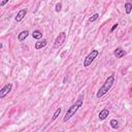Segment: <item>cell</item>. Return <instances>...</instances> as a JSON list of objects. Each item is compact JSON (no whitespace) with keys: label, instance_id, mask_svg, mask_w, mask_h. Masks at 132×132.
Returning <instances> with one entry per match:
<instances>
[{"label":"cell","instance_id":"1","mask_svg":"<svg viewBox=\"0 0 132 132\" xmlns=\"http://www.w3.org/2000/svg\"><path fill=\"white\" fill-rule=\"evenodd\" d=\"M83 103H84V96L81 95V96H79L76 102L73 104V105H71L70 107H69V109L66 112V115L63 118V122H67L68 120H70L71 118L75 115V113L78 112V109L83 105Z\"/></svg>","mask_w":132,"mask_h":132},{"label":"cell","instance_id":"2","mask_svg":"<svg viewBox=\"0 0 132 132\" xmlns=\"http://www.w3.org/2000/svg\"><path fill=\"white\" fill-rule=\"evenodd\" d=\"M115 81H116V79H115V74L109 75L108 78L106 79V81L104 82L103 86L98 90V92H97V94H96V97H97V98H101V97H102L103 95H105V94L109 91V90L112 89V87L114 86Z\"/></svg>","mask_w":132,"mask_h":132},{"label":"cell","instance_id":"3","mask_svg":"<svg viewBox=\"0 0 132 132\" xmlns=\"http://www.w3.org/2000/svg\"><path fill=\"white\" fill-rule=\"evenodd\" d=\"M99 55V51L98 50H93L91 51V53H90L88 56L85 58V61H84V66L85 67H88L91 65V63L95 60V58H97V56Z\"/></svg>","mask_w":132,"mask_h":132},{"label":"cell","instance_id":"4","mask_svg":"<svg viewBox=\"0 0 132 132\" xmlns=\"http://www.w3.org/2000/svg\"><path fill=\"white\" fill-rule=\"evenodd\" d=\"M66 40V33L65 32H60L58 34V36L55 39V43H54V47H59L61 46L62 44H64V41Z\"/></svg>","mask_w":132,"mask_h":132},{"label":"cell","instance_id":"5","mask_svg":"<svg viewBox=\"0 0 132 132\" xmlns=\"http://www.w3.org/2000/svg\"><path fill=\"white\" fill-rule=\"evenodd\" d=\"M11 89H12V84H10V83L9 84H6L1 90H0V99L4 98V97L11 91Z\"/></svg>","mask_w":132,"mask_h":132},{"label":"cell","instance_id":"6","mask_svg":"<svg viewBox=\"0 0 132 132\" xmlns=\"http://www.w3.org/2000/svg\"><path fill=\"white\" fill-rule=\"evenodd\" d=\"M27 11H28V9L27 8H23V9H21L19 12H18V15H17V17L15 18V20L17 21V22H21L24 18H25V16L27 15Z\"/></svg>","mask_w":132,"mask_h":132},{"label":"cell","instance_id":"7","mask_svg":"<svg viewBox=\"0 0 132 132\" xmlns=\"http://www.w3.org/2000/svg\"><path fill=\"white\" fill-rule=\"evenodd\" d=\"M114 55H115V57L116 58H118V59H120V58H123L125 55H126V52H125L123 48H121V47H118V48H116V51L114 52Z\"/></svg>","mask_w":132,"mask_h":132},{"label":"cell","instance_id":"8","mask_svg":"<svg viewBox=\"0 0 132 132\" xmlns=\"http://www.w3.org/2000/svg\"><path fill=\"white\" fill-rule=\"evenodd\" d=\"M108 115H109V110L107 109V108H104V109H102L101 112L99 113V120L100 121H103V120H105L106 118L108 117Z\"/></svg>","mask_w":132,"mask_h":132},{"label":"cell","instance_id":"9","mask_svg":"<svg viewBox=\"0 0 132 132\" xmlns=\"http://www.w3.org/2000/svg\"><path fill=\"white\" fill-rule=\"evenodd\" d=\"M28 35H29V31L28 30H24L18 35V40L19 41H24L27 37H28Z\"/></svg>","mask_w":132,"mask_h":132},{"label":"cell","instance_id":"10","mask_svg":"<svg viewBox=\"0 0 132 132\" xmlns=\"http://www.w3.org/2000/svg\"><path fill=\"white\" fill-rule=\"evenodd\" d=\"M47 44V40L46 39H43L41 41H37L35 44V50H41L43 47H44Z\"/></svg>","mask_w":132,"mask_h":132},{"label":"cell","instance_id":"11","mask_svg":"<svg viewBox=\"0 0 132 132\" xmlns=\"http://www.w3.org/2000/svg\"><path fill=\"white\" fill-rule=\"evenodd\" d=\"M32 37L34 38V39H41V37H43V33H41V31H39V30H35V31H33V33H32Z\"/></svg>","mask_w":132,"mask_h":132},{"label":"cell","instance_id":"12","mask_svg":"<svg viewBox=\"0 0 132 132\" xmlns=\"http://www.w3.org/2000/svg\"><path fill=\"white\" fill-rule=\"evenodd\" d=\"M109 124H110V127H112L113 129H118V128H119V122H118L116 119H113L112 121L109 122Z\"/></svg>","mask_w":132,"mask_h":132},{"label":"cell","instance_id":"13","mask_svg":"<svg viewBox=\"0 0 132 132\" xmlns=\"http://www.w3.org/2000/svg\"><path fill=\"white\" fill-rule=\"evenodd\" d=\"M131 10H132V4L130 2H126L125 3V11H126L127 15H129Z\"/></svg>","mask_w":132,"mask_h":132},{"label":"cell","instance_id":"14","mask_svg":"<svg viewBox=\"0 0 132 132\" xmlns=\"http://www.w3.org/2000/svg\"><path fill=\"white\" fill-rule=\"evenodd\" d=\"M61 110H62V109H61V108L59 107V108H58V109L56 110V112H55V114H54V116H53V118H52V122H54V121L56 120L57 118L59 117V115L61 114Z\"/></svg>","mask_w":132,"mask_h":132},{"label":"cell","instance_id":"15","mask_svg":"<svg viewBox=\"0 0 132 132\" xmlns=\"http://www.w3.org/2000/svg\"><path fill=\"white\" fill-rule=\"evenodd\" d=\"M98 17H99V13H94V15L89 19V23H93V22H95V21L98 19Z\"/></svg>","mask_w":132,"mask_h":132},{"label":"cell","instance_id":"16","mask_svg":"<svg viewBox=\"0 0 132 132\" xmlns=\"http://www.w3.org/2000/svg\"><path fill=\"white\" fill-rule=\"evenodd\" d=\"M55 9H56L57 12L61 11V9H62V4H61V2H59V3L56 4V6H55Z\"/></svg>","mask_w":132,"mask_h":132},{"label":"cell","instance_id":"17","mask_svg":"<svg viewBox=\"0 0 132 132\" xmlns=\"http://www.w3.org/2000/svg\"><path fill=\"white\" fill-rule=\"evenodd\" d=\"M8 1H9V0H0V6H4Z\"/></svg>","mask_w":132,"mask_h":132},{"label":"cell","instance_id":"18","mask_svg":"<svg viewBox=\"0 0 132 132\" xmlns=\"http://www.w3.org/2000/svg\"><path fill=\"white\" fill-rule=\"evenodd\" d=\"M117 28H118V24L116 23V24H115V25H114V26L112 27V29H110V32H113V31H115V30H116Z\"/></svg>","mask_w":132,"mask_h":132},{"label":"cell","instance_id":"19","mask_svg":"<svg viewBox=\"0 0 132 132\" xmlns=\"http://www.w3.org/2000/svg\"><path fill=\"white\" fill-rule=\"evenodd\" d=\"M1 47H2V44H1V43H0V48H1Z\"/></svg>","mask_w":132,"mask_h":132},{"label":"cell","instance_id":"20","mask_svg":"<svg viewBox=\"0 0 132 132\" xmlns=\"http://www.w3.org/2000/svg\"><path fill=\"white\" fill-rule=\"evenodd\" d=\"M0 59H1V56H0Z\"/></svg>","mask_w":132,"mask_h":132}]
</instances>
